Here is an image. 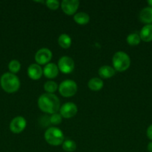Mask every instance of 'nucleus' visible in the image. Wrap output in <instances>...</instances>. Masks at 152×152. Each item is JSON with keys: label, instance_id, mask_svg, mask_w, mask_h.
Masks as SVG:
<instances>
[{"label": "nucleus", "instance_id": "6ab92c4d", "mask_svg": "<svg viewBox=\"0 0 152 152\" xmlns=\"http://www.w3.org/2000/svg\"><path fill=\"white\" fill-rule=\"evenodd\" d=\"M140 41H141V39H140L139 34H137V33L130 34L127 37V42L130 45H137L139 44Z\"/></svg>", "mask_w": 152, "mask_h": 152}, {"label": "nucleus", "instance_id": "5701e85b", "mask_svg": "<svg viewBox=\"0 0 152 152\" xmlns=\"http://www.w3.org/2000/svg\"><path fill=\"white\" fill-rule=\"evenodd\" d=\"M62 118L63 117L61 115V114L55 113V114H52V116L49 117V120H50V123L57 126V125L61 124V122H62Z\"/></svg>", "mask_w": 152, "mask_h": 152}, {"label": "nucleus", "instance_id": "393cba45", "mask_svg": "<svg viewBox=\"0 0 152 152\" xmlns=\"http://www.w3.org/2000/svg\"><path fill=\"white\" fill-rule=\"evenodd\" d=\"M146 134H147L148 138L151 140H152V124L148 126V128L147 129V131H146Z\"/></svg>", "mask_w": 152, "mask_h": 152}, {"label": "nucleus", "instance_id": "f8f14e48", "mask_svg": "<svg viewBox=\"0 0 152 152\" xmlns=\"http://www.w3.org/2000/svg\"><path fill=\"white\" fill-rule=\"evenodd\" d=\"M59 69L55 63H49L43 68V74L49 79H55L58 75Z\"/></svg>", "mask_w": 152, "mask_h": 152}, {"label": "nucleus", "instance_id": "39448f33", "mask_svg": "<svg viewBox=\"0 0 152 152\" xmlns=\"http://www.w3.org/2000/svg\"><path fill=\"white\" fill-rule=\"evenodd\" d=\"M58 90L61 95L64 97H71L77 92V86L73 80H66L60 84Z\"/></svg>", "mask_w": 152, "mask_h": 152}, {"label": "nucleus", "instance_id": "20e7f679", "mask_svg": "<svg viewBox=\"0 0 152 152\" xmlns=\"http://www.w3.org/2000/svg\"><path fill=\"white\" fill-rule=\"evenodd\" d=\"M44 138L49 145L57 146L63 144L64 141V134L58 128L51 127L45 132Z\"/></svg>", "mask_w": 152, "mask_h": 152}, {"label": "nucleus", "instance_id": "4468645a", "mask_svg": "<svg viewBox=\"0 0 152 152\" xmlns=\"http://www.w3.org/2000/svg\"><path fill=\"white\" fill-rule=\"evenodd\" d=\"M141 40L145 42L152 41V25H145L142 27L139 32Z\"/></svg>", "mask_w": 152, "mask_h": 152}, {"label": "nucleus", "instance_id": "f257e3e1", "mask_svg": "<svg viewBox=\"0 0 152 152\" xmlns=\"http://www.w3.org/2000/svg\"><path fill=\"white\" fill-rule=\"evenodd\" d=\"M37 104L42 111L51 114L58 113L61 108L59 99L54 94L46 93L40 95Z\"/></svg>", "mask_w": 152, "mask_h": 152}, {"label": "nucleus", "instance_id": "a878e982", "mask_svg": "<svg viewBox=\"0 0 152 152\" xmlns=\"http://www.w3.org/2000/svg\"><path fill=\"white\" fill-rule=\"evenodd\" d=\"M147 148H148V151L149 152H152V141L148 144Z\"/></svg>", "mask_w": 152, "mask_h": 152}, {"label": "nucleus", "instance_id": "2eb2a0df", "mask_svg": "<svg viewBox=\"0 0 152 152\" xmlns=\"http://www.w3.org/2000/svg\"><path fill=\"white\" fill-rule=\"evenodd\" d=\"M116 74V70L109 65H103L98 70V74L104 79H109L113 77Z\"/></svg>", "mask_w": 152, "mask_h": 152}, {"label": "nucleus", "instance_id": "bb28decb", "mask_svg": "<svg viewBox=\"0 0 152 152\" xmlns=\"http://www.w3.org/2000/svg\"><path fill=\"white\" fill-rule=\"evenodd\" d=\"M148 4H149V7H152V0H148V1H147Z\"/></svg>", "mask_w": 152, "mask_h": 152}, {"label": "nucleus", "instance_id": "a211bd4d", "mask_svg": "<svg viewBox=\"0 0 152 152\" xmlns=\"http://www.w3.org/2000/svg\"><path fill=\"white\" fill-rule=\"evenodd\" d=\"M74 20L79 25H86L89 22V16L85 12H78L75 14Z\"/></svg>", "mask_w": 152, "mask_h": 152}, {"label": "nucleus", "instance_id": "7ed1b4c3", "mask_svg": "<svg viewBox=\"0 0 152 152\" xmlns=\"http://www.w3.org/2000/svg\"><path fill=\"white\" fill-rule=\"evenodd\" d=\"M113 68L116 71L123 72L129 68L131 65V58L124 51H118L113 56Z\"/></svg>", "mask_w": 152, "mask_h": 152}, {"label": "nucleus", "instance_id": "1a4fd4ad", "mask_svg": "<svg viewBox=\"0 0 152 152\" xmlns=\"http://www.w3.org/2000/svg\"><path fill=\"white\" fill-rule=\"evenodd\" d=\"M34 58H35L36 62H37L38 65H45V64H47L52 59V53L49 49L43 48L37 50Z\"/></svg>", "mask_w": 152, "mask_h": 152}, {"label": "nucleus", "instance_id": "412c9836", "mask_svg": "<svg viewBox=\"0 0 152 152\" xmlns=\"http://www.w3.org/2000/svg\"><path fill=\"white\" fill-rule=\"evenodd\" d=\"M8 68L10 70V73L14 74H16L17 72H19L21 68L20 62L18 60H16V59H13V60H11L9 62Z\"/></svg>", "mask_w": 152, "mask_h": 152}, {"label": "nucleus", "instance_id": "4be33fe9", "mask_svg": "<svg viewBox=\"0 0 152 152\" xmlns=\"http://www.w3.org/2000/svg\"><path fill=\"white\" fill-rule=\"evenodd\" d=\"M58 88V84L54 81H48L44 84V90L49 94H53L56 91Z\"/></svg>", "mask_w": 152, "mask_h": 152}, {"label": "nucleus", "instance_id": "423d86ee", "mask_svg": "<svg viewBox=\"0 0 152 152\" xmlns=\"http://www.w3.org/2000/svg\"><path fill=\"white\" fill-rule=\"evenodd\" d=\"M58 67L59 71H61L63 74H70L72 72L75 68V62L69 56H62L58 61Z\"/></svg>", "mask_w": 152, "mask_h": 152}, {"label": "nucleus", "instance_id": "f03ea898", "mask_svg": "<svg viewBox=\"0 0 152 152\" xmlns=\"http://www.w3.org/2000/svg\"><path fill=\"white\" fill-rule=\"evenodd\" d=\"M0 84L3 90L7 93H13L19 90L20 81L19 78L12 73H5L0 79Z\"/></svg>", "mask_w": 152, "mask_h": 152}, {"label": "nucleus", "instance_id": "f3484780", "mask_svg": "<svg viewBox=\"0 0 152 152\" xmlns=\"http://www.w3.org/2000/svg\"><path fill=\"white\" fill-rule=\"evenodd\" d=\"M58 44L63 48L67 49L71 46L72 45V39L68 34H62L58 37Z\"/></svg>", "mask_w": 152, "mask_h": 152}, {"label": "nucleus", "instance_id": "9d476101", "mask_svg": "<svg viewBox=\"0 0 152 152\" xmlns=\"http://www.w3.org/2000/svg\"><path fill=\"white\" fill-rule=\"evenodd\" d=\"M79 6L77 0H63L61 2V8L67 15H73L77 11Z\"/></svg>", "mask_w": 152, "mask_h": 152}, {"label": "nucleus", "instance_id": "ddd939ff", "mask_svg": "<svg viewBox=\"0 0 152 152\" xmlns=\"http://www.w3.org/2000/svg\"><path fill=\"white\" fill-rule=\"evenodd\" d=\"M139 20L146 25H152V7H146L140 11Z\"/></svg>", "mask_w": 152, "mask_h": 152}, {"label": "nucleus", "instance_id": "0eeeda50", "mask_svg": "<svg viewBox=\"0 0 152 152\" xmlns=\"http://www.w3.org/2000/svg\"><path fill=\"white\" fill-rule=\"evenodd\" d=\"M60 114L66 119L75 117L77 113V107L73 102H66L60 108Z\"/></svg>", "mask_w": 152, "mask_h": 152}, {"label": "nucleus", "instance_id": "aec40b11", "mask_svg": "<svg viewBox=\"0 0 152 152\" xmlns=\"http://www.w3.org/2000/svg\"><path fill=\"white\" fill-rule=\"evenodd\" d=\"M63 149L66 152H72L77 148L76 142L72 140H66L62 144Z\"/></svg>", "mask_w": 152, "mask_h": 152}, {"label": "nucleus", "instance_id": "dca6fc26", "mask_svg": "<svg viewBox=\"0 0 152 152\" xmlns=\"http://www.w3.org/2000/svg\"><path fill=\"white\" fill-rule=\"evenodd\" d=\"M104 86V83H103L102 80L100 78H97V77H94L92 78L88 83V87L91 91H100Z\"/></svg>", "mask_w": 152, "mask_h": 152}, {"label": "nucleus", "instance_id": "9b49d317", "mask_svg": "<svg viewBox=\"0 0 152 152\" xmlns=\"http://www.w3.org/2000/svg\"><path fill=\"white\" fill-rule=\"evenodd\" d=\"M43 70L38 64H31L28 68V75L31 80H37L41 78Z\"/></svg>", "mask_w": 152, "mask_h": 152}, {"label": "nucleus", "instance_id": "b1692460", "mask_svg": "<svg viewBox=\"0 0 152 152\" xmlns=\"http://www.w3.org/2000/svg\"><path fill=\"white\" fill-rule=\"evenodd\" d=\"M46 4L51 10H57L60 6V2L57 0H48L46 1Z\"/></svg>", "mask_w": 152, "mask_h": 152}, {"label": "nucleus", "instance_id": "6e6552de", "mask_svg": "<svg viewBox=\"0 0 152 152\" xmlns=\"http://www.w3.org/2000/svg\"><path fill=\"white\" fill-rule=\"evenodd\" d=\"M26 120L23 117L18 116L14 117L10 123V129L13 133L19 134L26 127Z\"/></svg>", "mask_w": 152, "mask_h": 152}]
</instances>
